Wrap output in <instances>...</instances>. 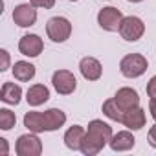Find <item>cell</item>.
I'll return each instance as SVG.
<instances>
[{
	"label": "cell",
	"instance_id": "23",
	"mask_svg": "<svg viewBox=\"0 0 156 156\" xmlns=\"http://www.w3.org/2000/svg\"><path fill=\"white\" fill-rule=\"evenodd\" d=\"M147 96L149 98H156V75H152L151 81L147 83Z\"/></svg>",
	"mask_w": 156,
	"mask_h": 156
},
{
	"label": "cell",
	"instance_id": "9",
	"mask_svg": "<svg viewBox=\"0 0 156 156\" xmlns=\"http://www.w3.org/2000/svg\"><path fill=\"white\" fill-rule=\"evenodd\" d=\"M42 50H44V42L35 33H28L19 41V51L26 57H39Z\"/></svg>",
	"mask_w": 156,
	"mask_h": 156
},
{
	"label": "cell",
	"instance_id": "4",
	"mask_svg": "<svg viewBox=\"0 0 156 156\" xmlns=\"http://www.w3.org/2000/svg\"><path fill=\"white\" fill-rule=\"evenodd\" d=\"M143 33H145V24H143V20L140 17H134V15L123 17L121 26H119L121 39H125L129 42H136V41H140L143 37Z\"/></svg>",
	"mask_w": 156,
	"mask_h": 156
},
{
	"label": "cell",
	"instance_id": "27",
	"mask_svg": "<svg viewBox=\"0 0 156 156\" xmlns=\"http://www.w3.org/2000/svg\"><path fill=\"white\" fill-rule=\"evenodd\" d=\"M0 147H2V154H8V140L0 138Z\"/></svg>",
	"mask_w": 156,
	"mask_h": 156
},
{
	"label": "cell",
	"instance_id": "1",
	"mask_svg": "<svg viewBox=\"0 0 156 156\" xmlns=\"http://www.w3.org/2000/svg\"><path fill=\"white\" fill-rule=\"evenodd\" d=\"M112 136H114V132L108 123H105L103 119H92L88 123L85 140L81 143V152L87 156H94V154L101 152L103 147L112 140Z\"/></svg>",
	"mask_w": 156,
	"mask_h": 156
},
{
	"label": "cell",
	"instance_id": "3",
	"mask_svg": "<svg viewBox=\"0 0 156 156\" xmlns=\"http://www.w3.org/2000/svg\"><path fill=\"white\" fill-rule=\"evenodd\" d=\"M46 33L53 42H64L72 35V24L64 17H51L46 22Z\"/></svg>",
	"mask_w": 156,
	"mask_h": 156
},
{
	"label": "cell",
	"instance_id": "10",
	"mask_svg": "<svg viewBox=\"0 0 156 156\" xmlns=\"http://www.w3.org/2000/svg\"><path fill=\"white\" fill-rule=\"evenodd\" d=\"M114 99H116V103L119 105V108H121L123 112L140 107V96H138V92H136L134 88H130V87H123V88H119V90L116 92Z\"/></svg>",
	"mask_w": 156,
	"mask_h": 156
},
{
	"label": "cell",
	"instance_id": "26",
	"mask_svg": "<svg viewBox=\"0 0 156 156\" xmlns=\"http://www.w3.org/2000/svg\"><path fill=\"white\" fill-rule=\"evenodd\" d=\"M149 110H151V116H152V119L156 121V98H151V103H149Z\"/></svg>",
	"mask_w": 156,
	"mask_h": 156
},
{
	"label": "cell",
	"instance_id": "7",
	"mask_svg": "<svg viewBox=\"0 0 156 156\" xmlns=\"http://www.w3.org/2000/svg\"><path fill=\"white\" fill-rule=\"evenodd\" d=\"M121 20H123V13L118 8H112V6L103 8L98 13V24L105 31H119Z\"/></svg>",
	"mask_w": 156,
	"mask_h": 156
},
{
	"label": "cell",
	"instance_id": "24",
	"mask_svg": "<svg viewBox=\"0 0 156 156\" xmlns=\"http://www.w3.org/2000/svg\"><path fill=\"white\" fill-rule=\"evenodd\" d=\"M0 55H2V66H0V72H4L9 68V53L8 50H0Z\"/></svg>",
	"mask_w": 156,
	"mask_h": 156
},
{
	"label": "cell",
	"instance_id": "17",
	"mask_svg": "<svg viewBox=\"0 0 156 156\" xmlns=\"http://www.w3.org/2000/svg\"><path fill=\"white\" fill-rule=\"evenodd\" d=\"M22 98V88L15 83H4L0 88V99L8 105H19Z\"/></svg>",
	"mask_w": 156,
	"mask_h": 156
},
{
	"label": "cell",
	"instance_id": "20",
	"mask_svg": "<svg viewBox=\"0 0 156 156\" xmlns=\"http://www.w3.org/2000/svg\"><path fill=\"white\" fill-rule=\"evenodd\" d=\"M103 114L108 118V119H112V121H118V123H123V110L119 108V105L116 103V99L112 98V99H107L105 103H103Z\"/></svg>",
	"mask_w": 156,
	"mask_h": 156
},
{
	"label": "cell",
	"instance_id": "18",
	"mask_svg": "<svg viewBox=\"0 0 156 156\" xmlns=\"http://www.w3.org/2000/svg\"><path fill=\"white\" fill-rule=\"evenodd\" d=\"M13 77L17 81H22V83H26V81H31L33 77H35V66L31 64V62H28V61H17L15 64H13Z\"/></svg>",
	"mask_w": 156,
	"mask_h": 156
},
{
	"label": "cell",
	"instance_id": "5",
	"mask_svg": "<svg viewBox=\"0 0 156 156\" xmlns=\"http://www.w3.org/2000/svg\"><path fill=\"white\" fill-rule=\"evenodd\" d=\"M15 152L19 156H39L42 152V141L35 132L22 134L15 143Z\"/></svg>",
	"mask_w": 156,
	"mask_h": 156
},
{
	"label": "cell",
	"instance_id": "21",
	"mask_svg": "<svg viewBox=\"0 0 156 156\" xmlns=\"http://www.w3.org/2000/svg\"><path fill=\"white\" fill-rule=\"evenodd\" d=\"M17 123V116L15 112H11L9 108H0V129L2 130H11Z\"/></svg>",
	"mask_w": 156,
	"mask_h": 156
},
{
	"label": "cell",
	"instance_id": "15",
	"mask_svg": "<svg viewBox=\"0 0 156 156\" xmlns=\"http://www.w3.org/2000/svg\"><path fill=\"white\" fill-rule=\"evenodd\" d=\"M123 125L129 130H140V129H143L145 127V110L141 107L127 110L123 114Z\"/></svg>",
	"mask_w": 156,
	"mask_h": 156
},
{
	"label": "cell",
	"instance_id": "28",
	"mask_svg": "<svg viewBox=\"0 0 156 156\" xmlns=\"http://www.w3.org/2000/svg\"><path fill=\"white\" fill-rule=\"evenodd\" d=\"M129 2H132V4H136V2H141V0H129Z\"/></svg>",
	"mask_w": 156,
	"mask_h": 156
},
{
	"label": "cell",
	"instance_id": "19",
	"mask_svg": "<svg viewBox=\"0 0 156 156\" xmlns=\"http://www.w3.org/2000/svg\"><path fill=\"white\" fill-rule=\"evenodd\" d=\"M24 127L30 132H35V134L44 132V118H42V112H35V110L26 112V116H24Z\"/></svg>",
	"mask_w": 156,
	"mask_h": 156
},
{
	"label": "cell",
	"instance_id": "22",
	"mask_svg": "<svg viewBox=\"0 0 156 156\" xmlns=\"http://www.w3.org/2000/svg\"><path fill=\"white\" fill-rule=\"evenodd\" d=\"M30 4L35 8H44V9H51L55 6V0H30Z\"/></svg>",
	"mask_w": 156,
	"mask_h": 156
},
{
	"label": "cell",
	"instance_id": "14",
	"mask_svg": "<svg viewBox=\"0 0 156 156\" xmlns=\"http://www.w3.org/2000/svg\"><path fill=\"white\" fill-rule=\"evenodd\" d=\"M87 130L81 125H72L66 132H64V145L72 151H81V143L85 140Z\"/></svg>",
	"mask_w": 156,
	"mask_h": 156
},
{
	"label": "cell",
	"instance_id": "11",
	"mask_svg": "<svg viewBox=\"0 0 156 156\" xmlns=\"http://www.w3.org/2000/svg\"><path fill=\"white\" fill-rule=\"evenodd\" d=\"M79 70L87 81H98L103 75V66L96 57H83L79 62Z\"/></svg>",
	"mask_w": 156,
	"mask_h": 156
},
{
	"label": "cell",
	"instance_id": "6",
	"mask_svg": "<svg viewBox=\"0 0 156 156\" xmlns=\"http://www.w3.org/2000/svg\"><path fill=\"white\" fill-rule=\"evenodd\" d=\"M51 85L57 90V94H61V96H70L77 88L75 75L70 70H57V72H53V75H51Z\"/></svg>",
	"mask_w": 156,
	"mask_h": 156
},
{
	"label": "cell",
	"instance_id": "8",
	"mask_svg": "<svg viewBox=\"0 0 156 156\" xmlns=\"http://www.w3.org/2000/svg\"><path fill=\"white\" fill-rule=\"evenodd\" d=\"M13 22L20 28H31L37 22V9L31 4H19L13 9Z\"/></svg>",
	"mask_w": 156,
	"mask_h": 156
},
{
	"label": "cell",
	"instance_id": "13",
	"mask_svg": "<svg viewBox=\"0 0 156 156\" xmlns=\"http://www.w3.org/2000/svg\"><path fill=\"white\" fill-rule=\"evenodd\" d=\"M42 118H44V130L46 132L59 130L66 123V114L61 108H50L42 114Z\"/></svg>",
	"mask_w": 156,
	"mask_h": 156
},
{
	"label": "cell",
	"instance_id": "16",
	"mask_svg": "<svg viewBox=\"0 0 156 156\" xmlns=\"http://www.w3.org/2000/svg\"><path fill=\"white\" fill-rule=\"evenodd\" d=\"M50 99V90L44 85H33L26 92V101L31 107H41Z\"/></svg>",
	"mask_w": 156,
	"mask_h": 156
},
{
	"label": "cell",
	"instance_id": "29",
	"mask_svg": "<svg viewBox=\"0 0 156 156\" xmlns=\"http://www.w3.org/2000/svg\"><path fill=\"white\" fill-rule=\"evenodd\" d=\"M70 2H77V0H70Z\"/></svg>",
	"mask_w": 156,
	"mask_h": 156
},
{
	"label": "cell",
	"instance_id": "12",
	"mask_svg": "<svg viewBox=\"0 0 156 156\" xmlns=\"http://www.w3.org/2000/svg\"><path fill=\"white\" fill-rule=\"evenodd\" d=\"M108 145L116 152H125V151H130L136 145V138L132 136L130 130H119L118 134L112 136V140L108 141Z\"/></svg>",
	"mask_w": 156,
	"mask_h": 156
},
{
	"label": "cell",
	"instance_id": "25",
	"mask_svg": "<svg viewBox=\"0 0 156 156\" xmlns=\"http://www.w3.org/2000/svg\"><path fill=\"white\" fill-rule=\"evenodd\" d=\"M147 138H149V145L156 149V123L149 129V136H147Z\"/></svg>",
	"mask_w": 156,
	"mask_h": 156
},
{
	"label": "cell",
	"instance_id": "2",
	"mask_svg": "<svg viewBox=\"0 0 156 156\" xmlns=\"http://www.w3.org/2000/svg\"><path fill=\"white\" fill-rule=\"evenodd\" d=\"M147 66H149V62L141 53H129L119 62L121 73L125 77H129V79H136V77L143 75L147 72Z\"/></svg>",
	"mask_w": 156,
	"mask_h": 156
}]
</instances>
